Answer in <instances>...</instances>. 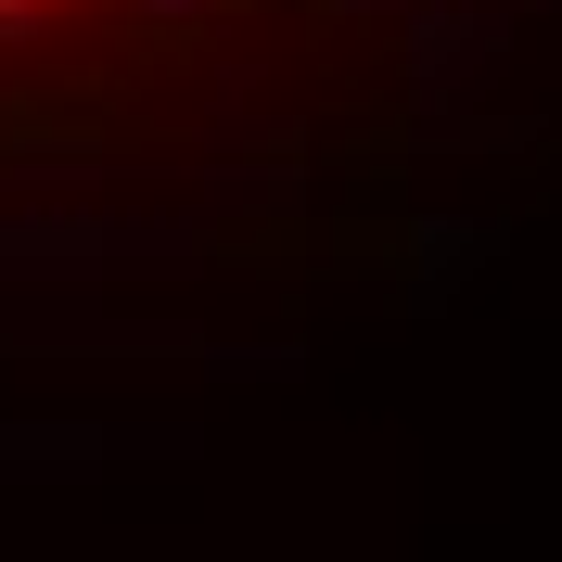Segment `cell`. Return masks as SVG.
<instances>
[{
    "label": "cell",
    "mask_w": 562,
    "mask_h": 562,
    "mask_svg": "<svg viewBox=\"0 0 562 562\" xmlns=\"http://www.w3.org/2000/svg\"><path fill=\"white\" fill-rule=\"evenodd\" d=\"M498 13L486 0H409V77L422 90H460V77H486V52H498Z\"/></svg>",
    "instance_id": "cell-1"
},
{
    "label": "cell",
    "mask_w": 562,
    "mask_h": 562,
    "mask_svg": "<svg viewBox=\"0 0 562 562\" xmlns=\"http://www.w3.org/2000/svg\"><path fill=\"white\" fill-rule=\"evenodd\" d=\"M333 13H409V0H333Z\"/></svg>",
    "instance_id": "cell-2"
}]
</instances>
